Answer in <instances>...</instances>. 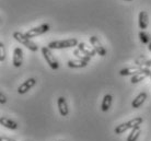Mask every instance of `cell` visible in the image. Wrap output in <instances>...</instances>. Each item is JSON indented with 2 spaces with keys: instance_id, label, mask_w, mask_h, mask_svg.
<instances>
[{
  "instance_id": "cell-13",
  "label": "cell",
  "mask_w": 151,
  "mask_h": 141,
  "mask_svg": "<svg viewBox=\"0 0 151 141\" xmlns=\"http://www.w3.org/2000/svg\"><path fill=\"white\" fill-rule=\"evenodd\" d=\"M147 93L146 92H141L138 95L136 96V99H134V101L132 102V108H139L142 104L145 103V101L147 99Z\"/></svg>"
},
{
  "instance_id": "cell-10",
  "label": "cell",
  "mask_w": 151,
  "mask_h": 141,
  "mask_svg": "<svg viewBox=\"0 0 151 141\" xmlns=\"http://www.w3.org/2000/svg\"><path fill=\"white\" fill-rule=\"evenodd\" d=\"M151 74V70L148 68H144L140 72H138L137 74H135V76L132 77V80H130V82H132V84H136V83H139L140 81L145 80L147 77H150Z\"/></svg>"
},
{
  "instance_id": "cell-4",
  "label": "cell",
  "mask_w": 151,
  "mask_h": 141,
  "mask_svg": "<svg viewBox=\"0 0 151 141\" xmlns=\"http://www.w3.org/2000/svg\"><path fill=\"white\" fill-rule=\"evenodd\" d=\"M41 50H42V55L44 56L46 62L48 64V66L50 68L53 69V70H57V69L59 68V64H58L57 59L55 58V56L53 55L50 48H48V47L45 46V47H42Z\"/></svg>"
},
{
  "instance_id": "cell-26",
  "label": "cell",
  "mask_w": 151,
  "mask_h": 141,
  "mask_svg": "<svg viewBox=\"0 0 151 141\" xmlns=\"http://www.w3.org/2000/svg\"><path fill=\"white\" fill-rule=\"evenodd\" d=\"M150 80H151V74H150Z\"/></svg>"
},
{
  "instance_id": "cell-9",
  "label": "cell",
  "mask_w": 151,
  "mask_h": 141,
  "mask_svg": "<svg viewBox=\"0 0 151 141\" xmlns=\"http://www.w3.org/2000/svg\"><path fill=\"white\" fill-rule=\"evenodd\" d=\"M23 62V50L20 47H15L13 50V59H12V64L15 68H19L22 66Z\"/></svg>"
},
{
  "instance_id": "cell-20",
  "label": "cell",
  "mask_w": 151,
  "mask_h": 141,
  "mask_svg": "<svg viewBox=\"0 0 151 141\" xmlns=\"http://www.w3.org/2000/svg\"><path fill=\"white\" fill-rule=\"evenodd\" d=\"M138 36H139L141 43H144V44H149V43L151 42V41H150V35L148 34V33H146L145 31H140L139 34H138Z\"/></svg>"
},
{
  "instance_id": "cell-12",
  "label": "cell",
  "mask_w": 151,
  "mask_h": 141,
  "mask_svg": "<svg viewBox=\"0 0 151 141\" xmlns=\"http://www.w3.org/2000/svg\"><path fill=\"white\" fill-rule=\"evenodd\" d=\"M144 68H141V67H127V68H123L121 69V71H119V74L123 77H126V76H135L137 74L138 72H140L141 70Z\"/></svg>"
},
{
  "instance_id": "cell-16",
  "label": "cell",
  "mask_w": 151,
  "mask_h": 141,
  "mask_svg": "<svg viewBox=\"0 0 151 141\" xmlns=\"http://www.w3.org/2000/svg\"><path fill=\"white\" fill-rule=\"evenodd\" d=\"M78 49H80L83 54H86L89 57H93V56H95V54H96L93 48H91L90 46L86 45L84 43H79L78 44Z\"/></svg>"
},
{
  "instance_id": "cell-6",
  "label": "cell",
  "mask_w": 151,
  "mask_h": 141,
  "mask_svg": "<svg viewBox=\"0 0 151 141\" xmlns=\"http://www.w3.org/2000/svg\"><path fill=\"white\" fill-rule=\"evenodd\" d=\"M90 43H91V45H92V48L95 50V53L98 54L99 56H101V57L105 56L106 49L103 47V45L101 44V42H100V39H99L96 36H91Z\"/></svg>"
},
{
  "instance_id": "cell-11",
  "label": "cell",
  "mask_w": 151,
  "mask_h": 141,
  "mask_svg": "<svg viewBox=\"0 0 151 141\" xmlns=\"http://www.w3.org/2000/svg\"><path fill=\"white\" fill-rule=\"evenodd\" d=\"M149 24V15L146 11H140L139 15H138V25L141 31L146 30Z\"/></svg>"
},
{
  "instance_id": "cell-2",
  "label": "cell",
  "mask_w": 151,
  "mask_h": 141,
  "mask_svg": "<svg viewBox=\"0 0 151 141\" xmlns=\"http://www.w3.org/2000/svg\"><path fill=\"white\" fill-rule=\"evenodd\" d=\"M79 42L77 38H69L64 41H54L48 44V48L50 49H65V48H71L75 46H78Z\"/></svg>"
},
{
  "instance_id": "cell-14",
  "label": "cell",
  "mask_w": 151,
  "mask_h": 141,
  "mask_svg": "<svg viewBox=\"0 0 151 141\" xmlns=\"http://www.w3.org/2000/svg\"><path fill=\"white\" fill-rule=\"evenodd\" d=\"M0 124H1L4 127H6V128H8V129H11V130H17L18 128H19L18 122H15L14 120H12V119L7 118V117H1V119H0Z\"/></svg>"
},
{
  "instance_id": "cell-21",
  "label": "cell",
  "mask_w": 151,
  "mask_h": 141,
  "mask_svg": "<svg viewBox=\"0 0 151 141\" xmlns=\"http://www.w3.org/2000/svg\"><path fill=\"white\" fill-rule=\"evenodd\" d=\"M6 47L4 43H0V61H4L6 59Z\"/></svg>"
},
{
  "instance_id": "cell-25",
  "label": "cell",
  "mask_w": 151,
  "mask_h": 141,
  "mask_svg": "<svg viewBox=\"0 0 151 141\" xmlns=\"http://www.w3.org/2000/svg\"><path fill=\"white\" fill-rule=\"evenodd\" d=\"M125 1H132V0H125Z\"/></svg>"
},
{
  "instance_id": "cell-7",
  "label": "cell",
  "mask_w": 151,
  "mask_h": 141,
  "mask_svg": "<svg viewBox=\"0 0 151 141\" xmlns=\"http://www.w3.org/2000/svg\"><path fill=\"white\" fill-rule=\"evenodd\" d=\"M35 84H36V79H34V78L27 79L18 88V93L19 94H25L27 91H30L31 89L34 87Z\"/></svg>"
},
{
  "instance_id": "cell-23",
  "label": "cell",
  "mask_w": 151,
  "mask_h": 141,
  "mask_svg": "<svg viewBox=\"0 0 151 141\" xmlns=\"http://www.w3.org/2000/svg\"><path fill=\"white\" fill-rule=\"evenodd\" d=\"M0 141H15L14 139H11L9 137H1L0 138Z\"/></svg>"
},
{
  "instance_id": "cell-3",
  "label": "cell",
  "mask_w": 151,
  "mask_h": 141,
  "mask_svg": "<svg viewBox=\"0 0 151 141\" xmlns=\"http://www.w3.org/2000/svg\"><path fill=\"white\" fill-rule=\"evenodd\" d=\"M13 37H14V39L17 42L21 43L22 45L25 46L27 49H30L31 52L35 53V52L38 50V46L36 45V43L33 42L31 38L27 37L25 34H23L21 32H14V33H13Z\"/></svg>"
},
{
  "instance_id": "cell-15",
  "label": "cell",
  "mask_w": 151,
  "mask_h": 141,
  "mask_svg": "<svg viewBox=\"0 0 151 141\" xmlns=\"http://www.w3.org/2000/svg\"><path fill=\"white\" fill-rule=\"evenodd\" d=\"M89 62H86L83 60H80V59H70L68 60L67 65H68L69 68H73V69H78V68H84L87 67Z\"/></svg>"
},
{
  "instance_id": "cell-18",
  "label": "cell",
  "mask_w": 151,
  "mask_h": 141,
  "mask_svg": "<svg viewBox=\"0 0 151 141\" xmlns=\"http://www.w3.org/2000/svg\"><path fill=\"white\" fill-rule=\"evenodd\" d=\"M140 134H141V129H140V127H136V128H134V129H132L130 134L128 135V137H127V141H137V139L139 138Z\"/></svg>"
},
{
  "instance_id": "cell-5",
  "label": "cell",
  "mask_w": 151,
  "mask_h": 141,
  "mask_svg": "<svg viewBox=\"0 0 151 141\" xmlns=\"http://www.w3.org/2000/svg\"><path fill=\"white\" fill-rule=\"evenodd\" d=\"M49 29H50L49 24H47V23H44V24H42V25H40V26L30 29V30L27 31V32H25L24 34H25V36H27V37L33 38V37H36V36H40V35L46 33Z\"/></svg>"
},
{
  "instance_id": "cell-22",
  "label": "cell",
  "mask_w": 151,
  "mask_h": 141,
  "mask_svg": "<svg viewBox=\"0 0 151 141\" xmlns=\"http://www.w3.org/2000/svg\"><path fill=\"white\" fill-rule=\"evenodd\" d=\"M0 103L1 104H6L7 103V97L4 93H0Z\"/></svg>"
},
{
  "instance_id": "cell-17",
  "label": "cell",
  "mask_w": 151,
  "mask_h": 141,
  "mask_svg": "<svg viewBox=\"0 0 151 141\" xmlns=\"http://www.w3.org/2000/svg\"><path fill=\"white\" fill-rule=\"evenodd\" d=\"M112 101H113V97H112L111 94H105V95H104L103 101H102V105H101L102 112H107L110 110L111 105H112Z\"/></svg>"
},
{
  "instance_id": "cell-27",
  "label": "cell",
  "mask_w": 151,
  "mask_h": 141,
  "mask_svg": "<svg viewBox=\"0 0 151 141\" xmlns=\"http://www.w3.org/2000/svg\"><path fill=\"white\" fill-rule=\"evenodd\" d=\"M59 141H64V140H59Z\"/></svg>"
},
{
  "instance_id": "cell-19",
  "label": "cell",
  "mask_w": 151,
  "mask_h": 141,
  "mask_svg": "<svg viewBox=\"0 0 151 141\" xmlns=\"http://www.w3.org/2000/svg\"><path fill=\"white\" fill-rule=\"evenodd\" d=\"M72 55H75L76 57H77V59L83 60V61H86V62H89V61H90V59H91V57L87 56L86 54H83L80 49H75V50H73V53H72Z\"/></svg>"
},
{
  "instance_id": "cell-24",
  "label": "cell",
  "mask_w": 151,
  "mask_h": 141,
  "mask_svg": "<svg viewBox=\"0 0 151 141\" xmlns=\"http://www.w3.org/2000/svg\"><path fill=\"white\" fill-rule=\"evenodd\" d=\"M148 49H149V52H151V42L149 43V45H148Z\"/></svg>"
},
{
  "instance_id": "cell-8",
  "label": "cell",
  "mask_w": 151,
  "mask_h": 141,
  "mask_svg": "<svg viewBox=\"0 0 151 141\" xmlns=\"http://www.w3.org/2000/svg\"><path fill=\"white\" fill-rule=\"evenodd\" d=\"M57 106H58V111H59V114L64 117H67L69 115V108H68V104L66 102V99L64 96H59L58 99H57Z\"/></svg>"
},
{
  "instance_id": "cell-1",
  "label": "cell",
  "mask_w": 151,
  "mask_h": 141,
  "mask_svg": "<svg viewBox=\"0 0 151 141\" xmlns=\"http://www.w3.org/2000/svg\"><path fill=\"white\" fill-rule=\"evenodd\" d=\"M142 122H144V119L141 118V117H135V118H132V120H129V122H123L121 125L116 126L115 129H114V132L116 135L124 134L125 131H127L128 129H134V128H136V127H140V125L142 124Z\"/></svg>"
}]
</instances>
